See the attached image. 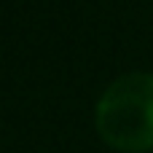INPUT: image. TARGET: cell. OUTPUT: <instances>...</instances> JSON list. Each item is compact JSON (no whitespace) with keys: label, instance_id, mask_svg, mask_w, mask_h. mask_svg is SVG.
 Masks as SVG:
<instances>
[{"label":"cell","instance_id":"cell-1","mask_svg":"<svg viewBox=\"0 0 153 153\" xmlns=\"http://www.w3.org/2000/svg\"><path fill=\"white\" fill-rule=\"evenodd\" d=\"M94 124L102 143L113 151H153V75L126 73L116 78L97 102Z\"/></svg>","mask_w":153,"mask_h":153}]
</instances>
